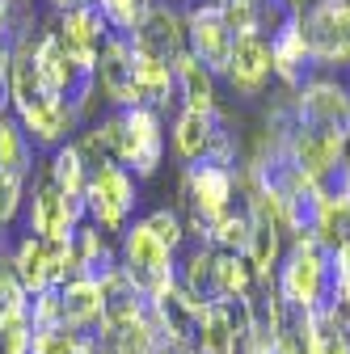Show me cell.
<instances>
[{
	"instance_id": "14",
	"label": "cell",
	"mask_w": 350,
	"mask_h": 354,
	"mask_svg": "<svg viewBox=\"0 0 350 354\" xmlns=\"http://www.w3.org/2000/svg\"><path fill=\"white\" fill-rule=\"evenodd\" d=\"M224 80L232 84L237 97H266V88L275 80V64H270V47L261 34H237L232 42V59H228V72Z\"/></svg>"
},
{
	"instance_id": "8",
	"label": "cell",
	"mask_w": 350,
	"mask_h": 354,
	"mask_svg": "<svg viewBox=\"0 0 350 354\" xmlns=\"http://www.w3.org/2000/svg\"><path fill=\"white\" fill-rule=\"evenodd\" d=\"M26 228L38 241H72L80 224H89V207L84 198H72L47 182V173H38L34 194H26Z\"/></svg>"
},
{
	"instance_id": "26",
	"label": "cell",
	"mask_w": 350,
	"mask_h": 354,
	"mask_svg": "<svg viewBox=\"0 0 350 354\" xmlns=\"http://www.w3.org/2000/svg\"><path fill=\"white\" fill-rule=\"evenodd\" d=\"M47 5H51V9H55V17H59V13H72V9L93 5V0H47Z\"/></svg>"
},
{
	"instance_id": "27",
	"label": "cell",
	"mask_w": 350,
	"mask_h": 354,
	"mask_svg": "<svg viewBox=\"0 0 350 354\" xmlns=\"http://www.w3.org/2000/svg\"><path fill=\"white\" fill-rule=\"evenodd\" d=\"M283 5H287L291 13H304V9H308V5H313V0H283Z\"/></svg>"
},
{
	"instance_id": "20",
	"label": "cell",
	"mask_w": 350,
	"mask_h": 354,
	"mask_svg": "<svg viewBox=\"0 0 350 354\" xmlns=\"http://www.w3.org/2000/svg\"><path fill=\"white\" fill-rule=\"evenodd\" d=\"M26 308H30V295H26L17 270H13V249L5 245V249H0V325L21 321Z\"/></svg>"
},
{
	"instance_id": "25",
	"label": "cell",
	"mask_w": 350,
	"mask_h": 354,
	"mask_svg": "<svg viewBox=\"0 0 350 354\" xmlns=\"http://www.w3.org/2000/svg\"><path fill=\"white\" fill-rule=\"evenodd\" d=\"M237 354H279L275 333H270L266 325H253V329L245 333V342H241V350H237Z\"/></svg>"
},
{
	"instance_id": "7",
	"label": "cell",
	"mask_w": 350,
	"mask_h": 354,
	"mask_svg": "<svg viewBox=\"0 0 350 354\" xmlns=\"http://www.w3.org/2000/svg\"><path fill=\"white\" fill-rule=\"evenodd\" d=\"M136 177H131L118 160H98L89 169V190H84V207H89V224L102 232H127L131 215H136Z\"/></svg>"
},
{
	"instance_id": "5",
	"label": "cell",
	"mask_w": 350,
	"mask_h": 354,
	"mask_svg": "<svg viewBox=\"0 0 350 354\" xmlns=\"http://www.w3.org/2000/svg\"><path fill=\"white\" fill-rule=\"evenodd\" d=\"M287 127L350 140V88L342 76H313L287 93Z\"/></svg>"
},
{
	"instance_id": "22",
	"label": "cell",
	"mask_w": 350,
	"mask_h": 354,
	"mask_svg": "<svg viewBox=\"0 0 350 354\" xmlns=\"http://www.w3.org/2000/svg\"><path fill=\"white\" fill-rule=\"evenodd\" d=\"M80 346H84V333H76L68 325L30 337V354H80Z\"/></svg>"
},
{
	"instance_id": "12",
	"label": "cell",
	"mask_w": 350,
	"mask_h": 354,
	"mask_svg": "<svg viewBox=\"0 0 350 354\" xmlns=\"http://www.w3.org/2000/svg\"><path fill=\"white\" fill-rule=\"evenodd\" d=\"M127 38H131V47H136V51L173 64L186 51V13L178 5H169V0H160V5H152L144 13V21L131 30Z\"/></svg>"
},
{
	"instance_id": "2",
	"label": "cell",
	"mask_w": 350,
	"mask_h": 354,
	"mask_svg": "<svg viewBox=\"0 0 350 354\" xmlns=\"http://www.w3.org/2000/svg\"><path fill=\"white\" fill-rule=\"evenodd\" d=\"M237 173L241 160H220V156H203L194 165H182V198H186V232L203 241L207 224H215L228 207H237Z\"/></svg>"
},
{
	"instance_id": "11",
	"label": "cell",
	"mask_w": 350,
	"mask_h": 354,
	"mask_svg": "<svg viewBox=\"0 0 350 354\" xmlns=\"http://www.w3.org/2000/svg\"><path fill=\"white\" fill-rule=\"evenodd\" d=\"M51 34L59 38V47L68 51L72 64H80V68L93 72V68H98V55H102V47H106V38H110L114 30L106 26V17H102L98 5H84V9L59 13V17L51 21Z\"/></svg>"
},
{
	"instance_id": "1",
	"label": "cell",
	"mask_w": 350,
	"mask_h": 354,
	"mask_svg": "<svg viewBox=\"0 0 350 354\" xmlns=\"http://www.w3.org/2000/svg\"><path fill=\"white\" fill-rule=\"evenodd\" d=\"M106 127V144H110V160H118L136 182L152 177L165 160V122L156 110L136 106V110H110L102 114Z\"/></svg>"
},
{
	"instance_id": "4",
	"label": "cell",
	"mask_w": 350,
	"mask_h": 354,
	"mask_svg": "<svg viewBox=\"0 0 350 354\" xmlns=\"http://www.w3.org/2000/svg\"><path fill=\"white\" fill-rule=\"evenodd\" d=\"M300 34L317 76H350V0H313L300 13Z\"/></svg>"
},
{
	"instance_id": "24",
	"label": "cell",
	"mask_w": 350,
	"mask_h": 354,
	"mask_svg": "<svg viewBox=\"0 0 350 354\" xmlns=\"http://www.w3.org/2000/svg\"><path fill=\"white\" fill-rule=\"evenodd\" d=\"M329 299L350 313V241H342L333 249V295Z\"/></svg>"
},
{
	"instance_id": "17",
	"label": "cell",
	"mask_w": 350,
	"mask_h": 354,
	"mask_svg": "<svg viewBox=\"0 0 350 354\" xmlns=\"http://www.w3.org/2000/svg\"><path fill=\"white\" fill-rule=\"evenodd\" d=\"M257 287V270L249 266L245 253H215L211 266V304H232V299H249V291Z\"/></svg>"
},
{
	"instance_id": "10",
	"label": "cell",
	"mask_w": 350,
	"mask_h": 354,
	"mask_svg": "<svg viewBox=\"0 0 350 354\" xmlns=\"http://www.w3.org/2000/svg\"><path fill=\"white\" fill-rule=\"evenodd\" d=\"M98 93L114 106V110H136L140 102V84H136V51H131L127 34H110L106 47L98 55Z\"/></svg>"
},
{
	"instance_id": "29",
	"label": "cell",
	"mask_w": 350,
	"mask_h": 354,
	"mask_svg": "<svg viewBox=\"0 0 350 354\" xmlns=\"http://www.w3.org/2000/svg\"><path fill=\"white\" fill-rule=\"evenodd\" d=\"M169 5H178V9H182V5H186V9H190V5H194V0H169Z\"/></svg>"
},
{
	"instance_id": "21",
	"label": "cell",
	"mask_w": 350,
	"mask_h": 354,
	"mask_svg": "<svg viewBox=\"0 0 350 354\" xmlns=\"http://www.w3.org/2000/svg\"><path fill=\"white\" fill-rule=\"evenodd\" d=\"M144 228L173 253V257H178V249L190 241V232H186V219L178 215V211H173V207H156V211H148L144 215Z\"/></svg>"
},
{
	"instance_id": "19",
	"label": "cell",
	"mask_w": 350,
	"mask_h": 354,
	"mask_svg": "<svg viewBox=\"0 0 350 354\" xmlns=\"http://www.w3.org/2000/svg\"><path fill=\"white\" fill-rule=\"evenodd\" d=\"M42 173H47V182L55 190H64L72 198H84V190H89V160L80 156L76 140L64 144V148H55L47 160H42Z\"/></svg>"
},
{
	"instance_id": "28",
	"label": "cell",
	"mask_w": 350,
	"mask_h": 354,
	"mask_svg": "<svg viewBox=\"0 0 350 354\" xmlns=\"http://www.w3.org/2000/svg\"><path fill=\"white\" fill-rule=\"evenodd\" d=\"M80 354H98V350H93V337H89V333H84V346H80Z\"/></svg>"
},
{
	"instance_id": "6",
	"label": "cell",
	"mask_w": 350,
	"mask_h": 354,
	"mask_svg": "<svg viewBox=\"0 0 350 354\" xmlns=\"http://www.w3.org/2000/svg\"><path fill=\"white\" fill-rule=\"evenodd\" d=\"M118 266H122V274L140 287L144 299H156L165 295L173 283H178V266H173V253L144 228V219H136L122 241H118Z\"/></svg>"
},
{
	"instance_id": "9",
	"label": "cell",
	"mask_w": 350,
	"mask_h": 354,
	"mask_svg": "<svg viewBox=\"0 0 350 354\" xmlns=\"http://www.w3.org/2000/svg\"><path fill=\"white\" fill-rule=\"evenodd\" d=\"M186 13V51L220 80L228 72V59H232V42L237 34L228 30L224 21V9H220V0H194Z\"/></svg>"
},
{
	"instance_id": "3",
	"label": "cell",
	"mask_w": 350,
	"mask_h": 354,
	"mask_svg": "<svg viewBox=\"0 0 350 354\" xmlns=\"http://www.w3.org/2000/svg\"><path fill=\"white\" fill-rule=\"evenodd\" d=\"M275 287L287 299V308L317 313L333 295V253L317 241H291L275 270Z\"/></svg>"
},
{
	"instance_id": "18",
	"label": "cell",
	"mask_w": 350,
	"mask_h": 354,
	"mask_svg": "<svg viewBox=\"0 0 350 354\" xmlns=\"http://www.w3.org/2000/svg\"><path fill=\"white\" fill-rule=\"evenodd\" d=\"M34 165H38V148L30 144L21 122L13 114H0V173L26 182V177L34 173Z\"/></svg>"
},
{
	"instance_id": "23",
	"label": "cell",
	"mask_w": 350,
	"mask_h": 354,
	"mask_svg": "<svg viewBox=\"0 0 350 354\" xmlns=\"http://www.w3.org/2000/svg\"><path fill=\"white\" fill-rule=\"evenodd\" d=\"M21 211H26V182L0 173V228H13Z\"/></svg>"
},
{
	"instance_id": "16",
	"label": "cell",
	"mask_w": 350,
	"mask_h": 354,
	"mask_svg": "<svg viewBox=\"0 0 350 354\" xmlns=\"http://www.w3.org/2000/svg\"><path fill=\"white\" fill-rule=\"evenodd\" d=\"M59 308H64V325L76 333H93L102 325L106 313V299H102V283L89 279H72L59 287Z\"/></svg>"
},
{
	"instance_id": "15",
	"label": "cell",
	"mask_w": 350,
	"mask_h": 354,
	"mask_svg": "<svg viewBox=\"0 0 350 354\" xmlns=\"http://www.w3.org/2000/svg\"><path fill=\"white\" fill-rule=\"evenodd\" d=\"M173 88H178L182 110H194V114H215V110H220L215 76H211L190 51H182L178 59H173Z\"/></svg>"
},
{
	"instance_id": "13",
	"label": "cell",
	"mask_w": 350,
	"mask_h": 354,
	"mask_svg": "<svg viewBox=\"0 0 350 354\" xmlns=\"http://www.w3.org/2000/svg\"><path fill=\"white\" fill-rule=\"evenodd\" d=\"M17 122H21V131L30 136V144L38 148V152H55V148H64V144H72L76 140V127H80V118H76V110L68 106V102H59V97H42V102H34V106H26V110H9Z\"/></svg>"
}]
</instances>
